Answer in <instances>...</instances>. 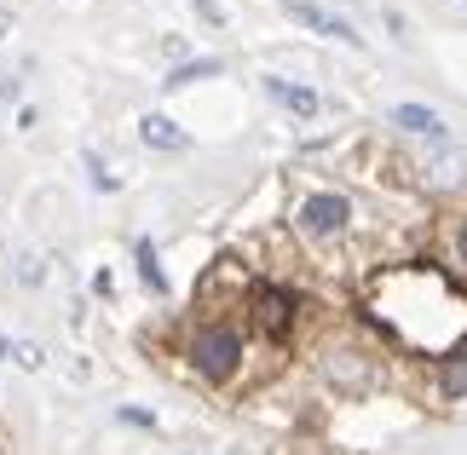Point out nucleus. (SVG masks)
Segmentation results:
<instances>
[{
    "instance_id": "nucleus-1",
    "label": "nucleus",
    "mask_w": 467,
    "mask_h": 455,
    "mask_svg": "<svg viewBox=\"0 0 467 455\" xmlns=\"http://www.w3.org/2000/svg\"><path fill=\"white\" fill-rule=\"evenodd\" d=\"M369 312L416 352H439V357H451V346L467 335V300L427 265L387 271L369 295Z\"/></svg>"
},
{
    "instance_id": "nucleus-2",
    "label": "nucleus",
    "mask_w": 467,
    "mask_h": 455,
    "mask_svg": "<svg viewBox=\"0 0 467 455\" xmlns=\"http://www.w3.org/2000/svg\"><path fill=\"white\" fill-rule=\"evenodd\" d=\"M191 363H196V375H208V380H231V375H237V363H243L237 329H196Z\"/></svg>"
},
{
    "instance_id": "nucleus-3",
    "label": "nucleus",
    "mask_w": 467,
    "mask_h": 455,
    "mask_svg": "<svg viewBox=\"0 0 467 455\" xmlns=\"http://www.w3.org/2000/svg\"><path fill=\"white\" fill-rule=\"evenodd\" d=\"M347 220H352V202L335 196V191H317V196L300 202V231H306V236H340Z\"/></svg>"
},
{
    "instance_id": "nucleus-4",
    "label": "nucleus",
    "mask_w": 467,
    "mask_h": 455,
    "mask_svg": "<svg viewBox=\"0 0 467 455\" xmlns=\"http://www.w3.org/2000/svg\"><path fill=\"white\" fill-rule=\"evenodd\" d=\"M254 323H260L265 340H283L289 323H295V300L283 295V288H260V295H254Z\"/></svg>"
},
{
    "instance_id": "nucleus-5",
    "label": "nucleus",
    "mask_w": 467,
    "mask_h": 455,
    "mask_svg": "<svg viewBox=\"0 0 467 455\" xmlns=\"http://www.w3.org/2000/svg\"><path fill=\"white\" fill-rule=\"evenodd\" d=\"M265 93H272V98L283 104V110L306 116V121L317 116V93H312V87H295V81H277V76H272V81H265Z\"/></svg>"
},
{
    "instance_id": "nucleus-6",
    "label": "nucleus",
    "mask_w": 467,
    "mask_h": 455,
    "mask_svg": "<svg viewBox=\"0 0 467 455\" xmlns=\"http://www.w3.org/2000/svg\"><path fill=\"white\" fill-rule=\"evenodd\" d=\"M289 17L312 24L317 35H335V41H358V29H347V24H340V17H329V12H317L312 0H289Z\"/></svg>"
},
{
    "instance_id": "nucleus-7",
    "label": "nucleus",
    "mask_w": 467,
    "mask_h": 455,
    "mask_svg": "<svg viewBox=\"0 0 467 455\" xmlns=\"http://www.w3.org/2000/svg\"><path fill=\"white\" fill-rule=\"evenodd\" d=\"M392 121L404 127V133H421V139H444V121L427 110V104H399V110H392Z\"/></svg>"
},
{
    "instance_id": "nucleus-8",
    "label": "nucleus",
    "mask_w": 467,
    "mask_h": 455,
    "mask_svg": "<svg viewBox=\"0 0 467 455\" xmlns=\"http://www.w3.org/2000/svg\"><path fill=\"white\" fill-rule=\"evenodd\" d=\"M139 139H145L150 150H185V133H179L168 116H145L139 121Z\"/></svg>"
},
{
    "instance_id": "nucleus-9",
    "label": "nucleus",
    "mask_w": 467,
    "mask_h": 455,
    "mask_svg": "<svg viewBox=\"0 0 467 455\" xmlns=\"http://www.w3.org/2000/svg\"><path fill=\"white\" fill-rule=\"evenodd\" d=\"M439 387H444V398H467V352H451V357H444Z\"/></svg>"
},
{
    "instance_id": "nucleus-10",
    "label": "nucleus",
    "mask_w": 467,
    "mask_h": 455,
    "mask_svg": "<svg viewBox=\"0 0 467 455\" xmlns=\"http://www.w3.org/2000/svg\"><path fill=\"white\" fill-rule=\"evenodd\" d=\"M139 271H145V283L156 288V295H161V288H168V283H161V265H156V253H150V243H139Z\"/></svg>"
},
{
    "instance_id": "nucleus-11",
    "label": "nucleus",
    "mask_w": 467,
    "mask_h": 455,
    "mask_svg": "<svg viewBox=\"0 0 467 455\" xmlns=\"http://www.w3.org/2000/svg\"><path fill=\"white\" fill-rule=\"evenodd\" d=\"M213 69H220L213 58H202V64H185V69H173V76H168V87H185V81H196V76H213Z\"/></svg>"
},
{
    "instance_id": "nucleus-12",
    "label": "nucleus",
    "mask_w": 467,
    "mask_h": 455,
    "mask_svg": "<svg viewBox=\"0 0 467 455\" xmlns=\"http://www.w3.org/2000/svg\"><path fill=\"white\" fill-rule=\"evenodd\" d=\"M462 253H467V225H462Z\"/></svg>"
}]
</instances>
